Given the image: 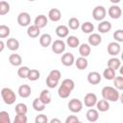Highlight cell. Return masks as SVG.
Here are the masks:
<instances>
[{
  "label": "cell",
  "instance_id": "6da1fadb",
  "mask_svg": "<svg viewBox=\"0 0 123 123\" xmlns=\"http://www.w3.org/2000/svg\"><path fill=\"white\" fill-rule=\"evenodd\" d=\"M101 94L103 96V99H105V100H107L109 102H116L120 98L119 90L116 89L115 87L110 86H104L102 88Z\"/></svg>",
  "mask_w": 123,
  "mask_h": 123
},
{
  "label": "cell",
  "instance_id": "7a4b0ae2",
  "mask_svg": "<svg viewBox=\"0 0 123 123\" xmlns=\"http://www.w3.org/2000/svg\"><path fill=\"white\" fill-rule=\"evenodd\" d=\"M1 96H2L4 103L7 105H12L16 100L15 93L10 87H3L1 90Z\"/></svg>",
  "mask_w": 123,
  "mask_h": 123
},
{
  "label": "cell",
  "instance_id": "3957f363",
  "mask_svg": "<svg viewBox=\"0 0 123 123\" xmlns=\"http://www.w3.org/2000/svg\"><path fill=\"white\" fill-rule=\"evenodd\" d=\"M107 14V10L103 6H96L92 11V17L96 21H102L105 19Z\"/></svg>",
  "mask_w": 123,
  "mask_h": 123
},
{
  "label": "cell",
  "instance_id": "277c9868",
  "mask_svg": "<svg viewBox=\"0 0 123 123\" xmlns=\"http://www.w3.org/2000/svg\"><path fill=\"white\" fill-rule=\"evenodd\" d=\"M67 107L71 112L78 113L83 110V102L81 100H79L78 98H73L68 102Z\"/></svg>",
  "mask_w": 123,
  "mask_h": 123
},
{
  "label": "cell",
  "instance_id": "5b68a950",
  "mask_svg": "<svg viewBox=\"0 0 123 123\" xmlns=\"http://www.w3.org/2000/svg\"><path fill=\"white\" fill-rule=\"evenodd\" d=\"M65 47H66V44L62 39H56L54 40V42H52L51 49L55 54H62L64 52Z\"/></svg>",
  "mask_w": 123,
  "mask_h": 123
},
{
  "label": "cell",
  "instance_id": "8992f818",
  "mask_svg": "<svg viewBox=\"0 0 123 123\" xmlns=\"http://www.w3.org/2000/svg\"><path fill=\"white\" fill-rule=\"evenodd\" d=\"M17 23L19 26L21 27H27L30 25L31 23V15L26 12H22L17 15Z\"/></svg>",
  "mask_w": 123,
  "mask_h": 123
},
{
  "label": "cell",
  "instance_id": "52a82bcc",
  "mask_svg": "<svg viewBox=\"0 0 123 123\" xmlns=\"http://www.w3.org/2000/svg\"><path fill=\"white\" fill-rule=\"evenodd\" d=\"M97 96L96 94L92 93V92H88L85 95V98H84V104L86 107L87 108H92L96 105V102H97Z\"/></svg>",
  "mask_w": 123,
  "mask_h": 123
},
{
  "label": "cell",
  "instance_id": "ba28073f",
  "mask_svg": "<svg viewBox=\"0 0 123 123\" xmlns=\"http://www.w3.org/2000/svg\"><path fill=\"white\" fill-rule=\"evenodd\" d=\"M108 13H109V15H110L111 18H112V19H118L122 15V10H121V8L119 6L112 5V6H111L109 8Z\"/></svg>",
  "mask_w": 123,
  "mask_h": 123
},
{
  "label": "cell",
  "instance_id": "9c48e42d",
  "mask_svg": "<svg viewBox=\"0 0 123 123\" xmlns=\"http://www.w3.org/2000/svg\"><path fill=\"white\" fill-rule=\"evenodd\" d=\"M108 53L111 55V56H113V57H116L120 51H121V46L119 44V42H116V41H112V42H110L108 44Z\"/></svg>",
  "mask_w": 123,
  "mask_h": 123
},
{
  "label": "cell",
  "instance_id": "30bf717a",
  "mask_svg": "<svg viewBox=\"0 0 123 123\" xmlns=\"http://www.w3.org/2000/svg\"><path fill=\"white\" fill-rule=\"evenodd\" d=\"M102 80V76L97 71H91L87 74V82L90 85H98Z\"/></svg>",
  "mask_w": 123,
  "mask_h": 123
},
{
  "label": "cell",
  "instance_id": "8fae6325",
  "mask_svg": "<svg viewBox=\"0 0 123 123\" xmlns=\"http://www.w3.org/2000/svg\"><path fill=\"white\" fill-rule=\"evenodd\" d=\"M61 62L64 65V66H71L74 64V62H75V58H74V55L72 53H64L62 56V59H61Z\"/></svg>",
  "mask_w": 123,
  "mask_h": 123
},
{
  "label": "cell",
  "instance_id": "7c38bea8",
  "mask_svg": "<svg viewBox=\"0 0 123 123\" xmlns=\"http://www.w3.org/2000/svg\"><path fill=\"white\" fill-rule=\"evenodd\" d=\"M111 23L108 20H102L100 21V23L98 24L97 26V29L99 31V33L101 34H106V33H109L111 30Z\"/></svg>",
  "mask_w": 123,
  "mask_h": 123
},
{
  "label": "cell",
  "instance_id": "4fadbf2b",
  "mask_svg": "<svg viewBox=\"0 0 123 123\" xmlns=\"http://www.w3.org/2000/svg\"><path fill=\"white\" fill-rule=\"evenodd\" d=\"M48 18L53 21V22H57L62 18V12L59 9L57 8H53L48 12Z\"/></svg>",
  "mask_w": 123,
  "mask_h": 123
},
{
  "label": "cell",
  "instance_id": "5bb4252c",
  "mask_svg": "<svg viewBox=\"0 0 123 123\" xmlns=\"http://www.w3.org/2000/svg\"><path fill=\"white\" fill-rule=\"evenodd\" d=\"M87 40H88V44L90 46H97L102 42V37L97 33H91L89 35Z\"/></svg>",
  "mask_w": 123,
  "mask_h": 123
},
{
  "label": "cell",
  "instance_id": "9a60e30c",
  "mask_svg": "<svg viewBox=\"0 0 123 123\" xmlns=\"http://www.w3.org/2000/svg\"><path fill=\"white\" fill-rule=\"evenodd\" d=\"M34 24H35L36 26H37L39 29L44 28V27L48 24V18H47L46 15H44V14H39V15H37V16L35 18Z\"/></svg>",
  "mask_w": 123,
  "mask_h": 123
},
{
  "label": "cell",
  "instance_id": "2e32d148",
  "mask_svg": "<svg viewBox=\"0 0 123 123\" xmlns=\"http://www.w3.org/2000/svg\"><path fill=\"white\" fill-rule=\"evenodd\" d=\"M55 32H56V35H57L59 37L64 38V37H68L69 28H68L67 26H65V25H59V26L56 28Z\"/></svg>",
  "mask_w": 123,
  "mask_h": 123
},
{
  "label": "cell",
  "instance_id": "e0dca14e",
  "mask_svg": "<svg viewBox=\"0 0 123 123\" xmlns=\"http://www.w3.org/2000/svg\"><path fill=\"white\" fill-rule=\"evenodd\" d=\"M40 34V29L36 26L35 24L34 25H29L28 28H27V35L29 37L31 38H35V37H37Z\"/></svg>",
  "mask_w": 123,
  "mask_h": 123
},
{
  "label": "cell",
  "instance_id": "ac0fdd59",
  "mask_svg": "<svg viewBox=\"0 0 123 123\" xmlns=\"http://www.w3.org/2000/svg\"><path fill=\"white\" fill-rule=\"evenodd\" d=\"M31 87L28 85H21L18 87V94L21 98H28L31 95Z\"/></svg>",
  "mask_w": 123,
  "mask_h": 123
},
{
  "label": "cell",
  "instance_id": "d6986e66",
  "mask_svg": "<svg viewBox=\"0 0 123 123\" xmlns=\"http://www.w3.org/2000/svg\"><path fill=\"white\" fill-rule=\"evenodd\" d=\"M86 116L89 122H96L99 118V111L98 110H95V109H89L86 111Z\"/></svg>",
  "mask_w": 123,
  "mask_h": 123
},
{
  "label": "cell",
  "instance_id": "ffe728a7",
  "mask_svg": "<svg viewBox=\"0 0 123 123\" xmlns=\"http://www.w3.org/2000/svg\"><path fill=\"white\" fill-rule=\"evenodd\" d=\"M52 43V37L49 34H43L39 37V44L44 47L47 48L48 46H50Z\"/></svg>",
  "mask_w": 123,
  "mask_h": 123
},
{
  "label": "cell",
  "instance_id": "44dd1931",
  "mask_svg": "<svg viewBox=\"0 0 123 123\" xmlns=\"http://www.w3.org/2000/svg\"><path fill=\"white\" fill-rule=\"evenodd\" d=\"M78 47H79V54L81 55V57L86 58L90 55L91 48H90V45L88 43H83V44L79 45Z\"/></svg>",
  "mask_w": 123,
  "mask_h": 123
},
{
  "label": "cell",
  "instance_id": "7402d4cb",
  "mask_svg": "<svg viewBox=\"0 0 123 123\" xmlns=\"http://www.w3.org/2000/svg\"><path fill=\"white\" fill-rule=\"evenodd\" d=\"M95 106H96L98 111L105 112V111H107L110 110V103H109V101H107V100H105V99L97 100Z\"/></svg>",
  "mask_w": 123,
  "mask_h": 123
},
{
  "label": "cell",
  "instance_id": "603a6c76",
  "mask_svg": "<svg viewBox=\"0 0 123 123\" xmlns=\"http://www.w3.org/2000/svg\"><path fill=\"white\" fill-rule=\"evenodd\" d=\"M74 63H75L76 67L79 70H84L88 65V62H87L86 58H85V57H79V58H77V60H75V62H74Z\"/></svg>",
  "mask_w": 123,
  "mask_h": 123
},
{
  "label": "cell",
  "instance_id": "cb8c5ba5",
  "mask_svg": "<svg viewBox=\"0 0 123 123\" xmlns=\"http://www.w3.org/2000/svg\"><path fill=\"white\" fill-rule=\"evenodd\" d=\"M38 98H39L45 105L50 104L51 101H52V95H51V93H50V91H49L48 89H43V90L40 92Z\"/></svg>",
  "mask_w": 123,
  "mask_h": 123
},
{
  "label": "cell",
  "instance_id": "d4e9b609",
  "mask_svg": "<svg viewBox=\"0 0 123 123\" xmlns=\"http://www.w3.org/2000/svg\"><path fill=\"white\" fill-rule=\"evenodd\" d=\"M6 46L11 51H16L19 48V41L16 38H14V37L8 38V40L6 42Z\"/></svg>",
  "mask_w": 123,
  "mask_h": 123
},
{
  "label": "cell",
  "instance_id": "484cf974",
  "mask_svg": "<svg viewBox=\"0 0 123 123\" xmlns=\"http://www.w3.org/2000/svg\"><path fill=\"white\" fill-rule=\"evenodd\" d=\"M9 62L13 66H20L22 63V58L18 54H12L9 57Z\"/></svg>",
  "mask_w": 123,
  "mask_h": 123
},
{
  "label": "cell",
  "instance_id": "4316f807",
  "mask_svg": "<svg viewBox=\"0 0 123 123\" xmlns=\"http://www.w3.org/2000/svg\"><path fill=\"white\" fill-rule=\"evenodd\" d=\"M66 44L70 47V48H76L80 45V40L77 37L75 36H69V37H66Z\"/></svg>",
  "mask_w": 123,
  "mask_h": 123
},
{
  "label": "cell",
  "instance_id": "83f0119b",
  "mask_svg": "<svg viewBox=\"0 0 123 123\" xmlns=\"http://www.w3.org/2000/svg\"><path fill=\"white\" fill-rule=\"evenodd\" d=\"M108 66L116 71V70L119 69V67L121 66V62H120V60H119L118 58H116V57L111 58V59L108 61Z\"/></svg>",
  "mask_w": 123,
  "mask_h": 123
},
{
  "label": "cell",
  "instance_id": "f1b7e54d",
  "mask_svg": "<svg viewBox=\"0 0 123 123\" xmlns=\"http://www.w3.org/2000/svg\"><path fill=\"white\" fill-rule=\"evenodd\" d=\"M81 30L85 34H91L94 31V25L89 21H86L81 25Z\"/></svg>",
  "mask_w": 123,
  "mask_h": 123
},
{
  "label": "cell",
  "instance_id": "f546056e",
  "mask_svg": "<svg viewBox=\"0 0 123 123\" xmlns=\"http://www.w3.org/2000/svg\"><path fill=\"white\" fill-rule=\"evenodd\" d=\"M45 104L37 97V98H35V100L33 101V108L35 111H42L44 109H45Z\"/></svg>",
  "mask_w": 123,
  "mask_h": 123
},
{
  "label": "cell",
  "instance_id": "4dcf8cb0",
  "mask_svg": "<svg viewBox=\"0 0 123 123\" xmlns=\"http://www.w3.org/2000/svg\"><path fill=\"white\" fill-rule=\"evenodd\" d=\"M14 111H15V113L16 114H26L27 111H28V108H27V105L26 104H24V103H18V104L15 105Z\"/></svg>",
  "mask_w": 123,
  "mask_h": 123
},
{
  "label": "cell",
  "instance_id": "1f68e13d",
  "mask_svg": "<svg viewBox=\"0 0 123 123\" xmlns=\"http://www.w3.org/2000/svg\"><path fill=\"white\" fill-rule=\"evenodd\" d=\"M103 77L106 80H112L115 77V70H113L112 68H111V67L108 66L103 71Z\"/></svg>",
  "mask_w": 123,
  "mask_h": 123
},
{
  "label": "cell",
  "instance_id": "d6a6232c",
  "mask_svg": "<svg viewBox=\"0 0 123 123\" xmlns=\"http://www.w3.org/2000/svg\"><path fill=\"white\" fill-rule=\"evenodd\" d=\"M40 77V72L37 70V69H30L29 73H28V76H27V79L29 81H37L38 80Z\"/></svg>",
  "mask_w": 123,
  "mask_h": 123
},
{
  "label": "cell",
  "instance_id": "836d02e7",
  "mask_svg": "<svg viewBox=\"0 0 123 123\" xmlns=\"http://www.w3.org/2000/svg\"><path fill=\"white\" fill-rule=\"evenodd\" d=\"M71 94V90H69L68 88H66V87H64V86H62V85L60 86V87H59V89H58V95L61 97V98H67V97H69V95Z\"/></svg>",
  "mask_w": 123,
  "mask_h": 123
},
{
  "label": "cell",
  "instance_id": "e575fe53",
  "mask_svg": "<svg viewBox=\"0 0 123 123\" xmlns=\"http://www.w3.org/2000/svg\"><path fill=\"white\" fill-rule=\"evenodd\" d=\"M67 27L69 29H71V30H77L80 27V21H79V19L76 18V17L69 18V20H68V26Z\"/></svg>",
  "mask_w": 123,
  "mask_h": 123
},
{
  "label": "cell",
  "instance_id": "d590c367",
  "mask_svg": "<svg viewBox=\"0 0 123 123\" xmlns=\"http://www.w3.org/2000/svg\"><path fill=\"white\" fill-rule=\"evenodd\" d=\"M112 80H113L114 87L118 90H122L123 89V77L121 75L120 76H115Z\"/></svg>",
  "mask_w": 123,
  "mask_h": 123
},
{
  "label": "cell",
  "instance_id": "8d00e7d4",
  "mask_svg": "<svg viewBox=\"0 0 123 123\" xmlns=\"http://www.w3.org/2000/svg\"><path fill=\"white\" fill-rule=\"evenodd\" d=\"M29 71H30V68L28 66H20L17 70V75L21 79H26Z\"/></svg>",
  "mask_w": 123,
  "mask_h": 123
},
{
  "label": "cell",
  "instance_id": "74e56055",
  "mask_svg": "<svg viewBox=\"0 0 123 123\" xmlns=\"http://www.w3.org/2000/svg\"><path fill=\"white\" fill-rule=\"evenodd\" d=\"M10 4L6 1H0V15H5L10 12Z\"/></svg>",
  "mask_w": 123,
  "mask_h": 123
},
{
  "label": "cell",
  "instance_id": "f35d334b",
  "mask_svg": "<svg viewBox=\"0 0 123 123\" xmlns=\"http://www.w3.org/2000/svg\"><path fill=\"white\" fill-rule=\"evenodd\" d=\"M11 30L7 25H0V38H6L10 36Z\"/></svg>",
  "mask_w": 123,
  "mask_h": 123
},
{
  "label": "cell",
  "instance_id": "ab89813d",
  "mask_svg": "<svg viewBox=\"0 0 123 123\" xmlns=\"http://www.w3.org/2000/svg\"><path fill=\"white\" fill-rule=\"evenodd\" d=\"M62 86L72 91L74 89V87H75V83H74V81L72 79H64L62 82Z\"/></svg>",
  "mask_w": 123,
  "mask_h": 123
},
{
  "label": "cell",
  "instance_id": "60d3db41",
  "mask_svg": "<svg viewBox=\"0 0 123 123\" xmlns=\"http://www.w3.org/2000/svg\"><path fill=\"white\" fill-rule=\"evenodd\" d=\"M0 123H11V117L8 111H0Z\"/></svg>",
  "mask_w": 123,
  "mask_h": 123
},
{
  "label": "cell",
  "instance_id": "b9f144b4",
  "mask_svg": "<svg viewBox=\"0 0 123 123\" xmlns=\"http://www.w3.org/2000/svg\"><path fill=\"white\" fill-rule=\"evenodd\" d=\"M58 85H59V81L53 79L52 77H50V76L48 75V77L46 78V86H47L49 88H55Z\"/></svg>",
  "mask_w": 123,
  "mask_h": 123
},
{
  "label": "cell",
  "instance_id": "7bdbcfd3",
  "mask_svg": "<svg viewBox=\"0 0 123 123\" xmlns=\"http://www.w3.org/2000/svg\"><path fill=\"white\" fill-rule=\"evenodd\" d=\"M113 38L116 42H122L123 41V30L119 29V30H116L114 33H113Z\"/></svg>",
  "mask_w": 123,
  "mask_h": 123
},
{
  "label": "cell",
  "instance_id": "ee69618b",
  "mask_svg": "<svg viewBox=\"0 0 123 123\" xmlns=\"http://www.w3.org/2000/svg\"><path fill=\"white\" fill-rule=\"evenodd\" d=\"M14 123H27L28 118L26 114H16L14 117Z\"/></svg>",
  "mask_w": 123,
  "mask_h": 123
},
{
  "label": "cell",
  "instance_id": "f6af8a7d",
  "mask_svg": "<svg viewBox=\"0 0 123 123\" xmlns=\"http://www.w3.org/2000/svg\"><path fill=\"white\" fill-rule=\"evenodd\" d=\"M49 76L52 77V78L55 79V80L60 81V79H61V77H62V73H61V71L58 70V69H53V70L50 71Z\"/></svg>",
  "mask_w": 123,
  "mask_h": 123
},
{
  "label": "cell",
  "instance_id": "bcb514c9",
  "mask_svg": "<svg viewBox=\"0 0 123 123\" xmlns=\"http://www.w3.org/2000/svg\"><path fill=\"white\" fill-rule=\"evenodd\" d=\"M36 123H47L48 122V118L45 114H38L37 115L36 119H35Z\"/></svg>",
  "mask_w": 123,
  "mask_h": 123
},
{
  "label": "cell",
  "instance_id": "7dc6e473",
  "mask_svg": "<svg viewBox=\"0 0 123 123\" xmlns=\"http://www.w3.org/2000/svg\"><path fill=\"white\" fill-rule=\"evenodd\" d=\"M80 120L76 115H69L65 119V123H78Z\"/></svg>",
  "mask_w": 123,
  "mask_h": 123
},
{
  "label": "cell",
  "instance_id": "c3c4849f",
  "mask_svg": "<svg viewBox=\"0 0 123 123\" xmlns=\"http://www.w3.org/2000/svg\"><path fill=\"white\" fill-rule=\"evenodd\" d=\"M4 48H5V43H4V41H3V40H1V39H0V53L4 50Z\"/></svg>",
  "mask_w": 123,
  "mask_h": 123
},
{
  "label": "cell",
  "instance_id": "681fc988",
  "mask_svg": "<svg viewBox=\"0 0 123 123\" xmlns=\"http://www.w3.org/2000/svg\"><path fill=\"white\" fill-rule=\"evenodd\" d=\"M50 122H51V123H61V120L58 119V118H53Z\"/></svg>",
  "mask_w": 123,
  "mask_h": 123
},
{
  "label": "cell",
  "instance_id": "f907efd6",
  "mask_svg": "<svg viewBox=\"0 0 123 123\" xmlns=\"http://www.w3.org/2000/svg\"><path fill=\"white\" fill-rule=\"evenodd\" d=\"M110 1H111V2L113 5H115V4H118V3H119L121 0H110Z\"/></svg>",
  "mask_w": 123,
  "mask_h": 123
},
{
  "label": "cell",
  "instance_id": "816d5d0a",
  "mask_svg": "<svg viewBox=\"0 0 123 123\" xmlns=\"http://www.w3.org/2000/svg\"><path fill=\"white\" fill-rule=\"evenodd\" d=\"M28 1H30V2H33V1H35V0H28Z\"/></svg>",
  "mask_w": 123,
  "mask_h": 123
}]
</instances>
